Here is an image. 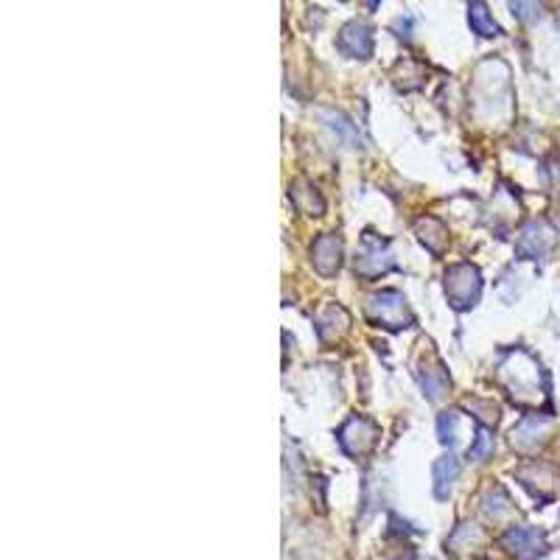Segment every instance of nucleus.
<instances>
[{"label": "nucleus", "instance_id": "nucleus-1", "mask_svg": "<svg viewBox=\"0 0 560 560\" xmlns=\"http://www.w3.org/2000/svg\"><path fill=\"white\" fill-rule=\"evenodd\" d=\"M496 378L505 387V392L513 398V404H518V407H541L546 401L544 370L538 365V359L530 356L526 350H521V348L510 350L499 361Z\"/></svg>", "mask_w": 560, "mask_h": 560}, {"label": "nucleus", "instance_id": "nucleus-2", "mask_svg": "<svg viewBox=\"0 0 560 560\" xmlns=\"http://www.w3.org/2000/svg\"><path fill=\"white\" fill-rule=\"evenodd\" d=\"M368 319L387 331H401V328H412L415 317L409 311V303L401 291L395 289H381L368 298Z\"/></svg>", "mask_w": 560, "mask_h": 560}, {"label": "nucleus", "instance_id": "nucleus-3", "mask_svg": "<svg viewBox=\"0 0 560 560\" xmlns=\"http://www.w3.org/2000/svg\"><path fill=\"white\" fill-rule=\"evenodd\" d=\"M446 298L457 311L474 309L479 294H482V275L471 263H454V267L446 270Z\"/></svg>", "mask_w": 560, "mask_h": 560}, {"label": "nucleus", "instance_id": "nucleus-4", "mask_svg": "<svg viewBox=\"0 0 560 560\" xmlns=\"http://www.w3.org/2000/svg\"><path fill=\"white\" fill-rule=\"evenodd\" d=\"M395 270V258H392V247L387 239L376 236V233H365L356 252V275L365 280H376L387 272Z\"/></svg>", "mask_w": 560, "mask_h": 560}, {"label": "nucleus", "instance_id": "nucleus-5", "mask_svg": "<svg viewBox=\"0 0 560 560\" xmlns=\"http://www.w3.org/2000/svg\"><path fill=\"white\" fill-rule=\"evenodd\" d=\"M552 429H555V418L552 415H524L516 426H513V432H510V446L524 454V457H533L538 454L549 437H552Z\"/></svg>", "mask_w": 560, "mask_h": 560}, {"label": "nucleus", "instance_id": "nucleus-6", "mask_svg": "<svg viewBox=\"0 0 560 560\" xmlns=\"http://www.w3.org/2000/svg\"><path fill=\"white\" fill-rule=\"evenodd\" d=\"M378 437H381V429L378 423L368 415H353L345 420V426L339 429V446L348 457H368L376 451L378 446Z\"/></svg>", "mask_w": 560, "mask_h": 560}, {"label": "nucleus", "instance_id": "nucleus-7", "mask_svg": "<svg viewBox=\"0 0 560 560\" xmlns=\"http://www.w3.org/2000/svg\"><path fill=\"white\" fill-rule=\"evenodd\" d=\"M516 479L533 493L538 502H552L560 496V471L544 459H530L516 468Z\"/></svg>", "mask_w": 560, "mask_h": 560}, {"label": "nucleus", "instance_id": "nucleus-8", "mask_svg": "<svg viewBox=\"0 0 560 560\" xmlns=\"http://www.w3.org/2000/svg\"><path fill=\"white\" fill-rule=\"evenodd\" d=\"M502 546L516 557V560H538L546 555V533L538 526H510L502 535Z\"/></svg>", "mask_w": 560, "mask_h": 560}, {"label": "nucleus", "instance_id": "nucleus-9", "mask_svg": "<svg viewBox=\"0 0 560 560\" xmlns=\"http://www.w3.org/2000/svg\"><path fill=\"white\" fill-rule=\"evenodd\" d=\"M555 247V230L544 221H526L518 233V244H516V252L521 258H530V260H538L544 258L549 250Z\"/></svg>", "mask_w": 560, "mask_h": 560}, {"label": "nucleus", "instance_id": "nucleus-10", "mask_svg": "<svg viewBox=\"0 0 560 560\" xmlns=\"http://www.w3.org/2000/svg\"><path fill=\"white\" fill-rule=\"evenodd\" d=\"M337 45L350 59H370L373 56V28L361 20H350L342 25Z\"/></svg>", "mask_w": 560, "mask_h": 560}, {"label": "nucleus", "instance_id": "nucleus-11", "mask_svg": "<svg viewBox=\"0 0 560 560\" xmlns=\"http://www.w3.org/2000/svg\"><path fill=\"white\" fill-rule=\"evenodd\" d=\"M311 263L322 278H334L342 270V239L337 233H322L311 244Z\"/></svg>", "mask_w": 560, "mask_h": 560}, {"label": "nucleus", "instance_id": "nucleus-12", "mask_svg": "<svg viewBox=\"0 0 560 560\" xmlns=\"http://www.w3.org/2000/svg\"><path fill=\"white\" fill-rule=\"evenodd\" d=\"M350 331V314L337 306V303H328L319 314H317V334L325 345L339 342L345 334Z\"/></svg>", "mask_w": 560, "mask_h": 560}, {"label": "nucleus", "instance_id": "nucleus-13", "mask_svg": "<svg viewBox=\"0 0 560 560\" xmlns=\"http://www.w3.org/2000/svg\"><path fill=\"white\" fill-rule=\"evenodd\" d=\"M418 378H420V387H423V395L429 401H440L443 395L448 392L451 387V378L443 368V361L440 359H429V361H423L420 370H418Z\"/></svg>", "mask_w": 560, "mask_h": 560}, {"label": "nucleus", "instance_id": "nucleus-14", "mask_svg": "<svg viewBox=\"0 0 560 560\" xmlns=\"http://www.w3.org/2000/svg\"><path fill=\"white\" fill-rule=\"evenodd\" d=\"M415 236L432 255H443L448 250V227L435 216L415 219Z\"/></svg>", "mask_w": 560, "mask_h": 560}, {"label": "nucleus", "instance_id": "nucleus-15", "mask_svg": "<svg viewBox=\"0 0 560 560\" xmlns=\"http://www.w3.org/2000/svg\"><path fill=\"white\" fill-rule=\"evenodd\" d=\"M289 200H291V205L298 208L303 216H322L325 213V200H322V193L317 191V185L314 182H309V180H294L291 185H289Z\"/></svg>", "mask_w": 560, "mask_h": 560}, {"label": "nucleus", "instance_id": "nucleus-16", "mask_svg": "<svg viewBox=\"0 0 560 560\" xmlns=\"http://www.w3.org/2000/svg\"><path fill=\"white\" fill-rule=\"evenodd\" d=\"M479 510H482V516H485L487 521H493V524H502V521H507V518L516 513V507H513V502H510V496H507V490L499 487V485H493V487H487V490L482 493Z\"/></svg>", "mask_w": 560, "mask_h": 560}, {"label": "nucleus", "instance_id": "nucleus-17", "mask_svg": "<svg viewBox=\"0 0 560 560\" xmlns=\"http://www.w3.org/2000/svg\"><path fill=\"white\" fill-rule=\"evenodd\" d=\"M432 474H435V496L446 499L451 493V487H454V482H457V476H459V459L454 454L440 457L435 463V468H432Z\"/></svg>", "mask_w": 560, "mask_h": 560}, {"label": "nucleus", "instance_id": "nucleus-18", "mask_svg": "<svg viewBox=\"0 0 560 560\" xmlns=\"http://www.w3.org/2000/svg\"><path fill=\"white\" fill-rule=\"evenodd\" d=\"M389 76H392V82H395V87H398V90H418L423 84V79H426V68H423L420 62H415L412 56H404L392 68Z\"/></svg>", "mask_w": 560, "mask_h": 560}, {"label": "nucleus", "instance_id": "nucleus-19", "mask_svg": "<svg viewBox=\"0 0 560 560\" xmlns=\"http://www.w3.org/2000/svg\"><path fill=\"white\" fill-rule=\"evenodd\" d=\"M474 544H482V530L476 524H459L457 530L451 533V538L446 541V549H451L454 555H463Z\"/></svg>", "mask_w": 560, "mask_h": 560}, {"label": "nucleus", "instance_id": "nucleus-20", "mask_svg": "<svg viewBox=\"0 0 560 560\" xmlns=\"http://www.w3.org/2000/svg\"><path fill=\"white\" fill-rule=\"evenodd\" d=\"M466 409L479 420V426H496L499 423V418H502V409H499V404L493 401V398H468L466 401Z\"/></svg>", "mask_w": 560, "mask_h": 560}, {"label": "nucleus", "instance_id": "nucleus-21", "mask_svg": "<svg viewBox=\"0 0 560 560\" xmlns=\"http://www.w3.org/2000/svg\"><path fill=\"white\" fill-rule=\"evenodd\" d=\"M468 23L479 37H499V25H496V20L490 17L485 4H471L468 6Z\"/></svg>", "mask_w": 560, "mask_h": 560}, {"label": "nucleus", "instance_id": "nucleus-22", "mask_svg": "<svg viewBox=\"0 0 560 560\" xmlns=\"http://www.w3.org/2000/svg\"><path fill=\"white\" fill-rule=\"evenodd\" d=\"M490 454H493V435L485 429V426H479L474 443L468 446V457H471V459H479V463H482V459H487Z\"/></svg>", "mask_w": 560, "mask_h": 560}, {"label": "nucleus", "instance_id": "nucleus-23", "mask_svg": "<svg viewBox=\"0 0 560 560\" xmlns=\"http://www.w3.org/2000/svg\"><path fill=\"white\" fill-rule=\"evenodd\" d=\"M457 420H459V415L454 409H448V412H443L437 418V437H440V443L451 446L457 440Z\"/></svg>", "mask_w": 560, "mask_h": 560}, {"label": "nucleus", "instance_id": "nucleus-24", "mask_svg": "<svg viewBox=\"0 0 560 560\" xmlns=\"http://www.w3.org/2000/svg\"><path fill=\"white\" fill-rule=\"evenodd\" d=\"M376 560H415V549L404 544V538H395L389 541V546H384V552Z\"/></svg>", "mask_w": 560, "mask_h": 560}, {"label": "nucleus", "instance_id": "nucleus-25", "mask_svg": "<svg viewBox=\"0 0 560 560\" xmlns=\"http://www.w3.org/2000/svg\"><path fill=\"white\" fill-rule=\"evenodd\" d=\"M325 121H331V129L334 132H339L342 138H348L350 143H359V135H356V129L348 123V118L345 115H339V113H319Z\"/></svg>", "mask_w": 560, "mask_h": 560}, {"label": "nucleus", "instance_id": "nucleus-26", "mask_svg": "<svg viewBox=\"0 0 560 560\" xmlns=\"http://www.w3.org/2000/svg\"><path fill=\"white\" fill-rule=\"evenodd\" d=\"M510 9H513V15H518L521 20H533V17H538V12H541V6H535V4H513Z\"/></svg>", "mask_w": 560, "mask_h": 560}, {"label": "nucleus", "instance_id": "nucleus-27", "mask_svg": "<svg viewBox=\"0 0 560 560\" xmlns=\"http://www.w3.org/2000/svg\"><path fill=\"white\" fill-rule=\"evenodd\" d=\"M482 560H487V557H482Z\"/></svg>", "mask_w": 560, "mask_h": 560}]
</instances>
